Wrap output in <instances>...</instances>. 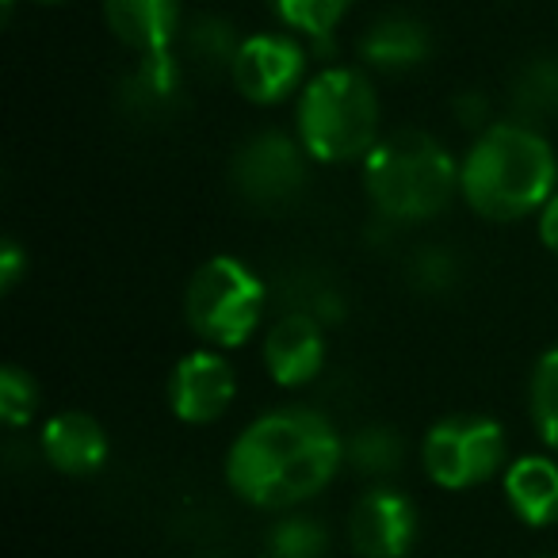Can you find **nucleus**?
Returning a JSON list of instances; mask_svg holds the SVG:
<instances>
[{"label": "nucleus", "instance_id": "f257e3e1", "mask_svg": "<svg viewBox=\"0 0 558 558\" xmlns=\"http://www.w3.org/2000/svg\"><path fill=\"white\" fill-rule=\"evenodd\" d=\"M344 463L337 428L306 405L260 413L226 456V482L253 509L291 512L318 497Z\"/></svg>", "mask_w": 558, "mask_h": 558}, {"label": "nucleus", "instance_id": "f03ea898", "mask_svg": "<svg viewBox=\"0 0 558 558\" xmlns=\"http://www.w3.org/2000/svg\"><path fill=\"white\" fill-rule=\"evenodd\" d=\"M558 161L539 126L520 119L494 123L474 138L459 165V192L474 215L489 222H517L539 215L558 192Z\"/></svg>", "mask_w": 558, "mask_h": 558}, {"label": "nucleus", "instance_id": "7ed1b4c3", "mask_svg": "<svg viewBox=\"0 0 558 558\" xmlns=\"http://www.w3.org/2000/svg\"><path fill=\"white\" fill-rule=\"evenodd\" d=\"M364 192L387 222H428L459 192V165L440 138L402 126L364 157Z\"/></svg>", "mask_w": 558, "mask_h": 558}, {"label": "nucleus", "instance_id": "20e7f679", "mask_svg": "<svg viewBox=\"0 0 558 558\" xmlns=\"http://www.w3.org/2000/svg\"><path fill=\"white\" fill-rule=\"evenodd\" d=\"M299 142L322 165L364 161L383 138V108L367 73L349 65L318 70L299 93Z\"/></svg>", "mask_w": 558, "mask_h": 558}, {"label": "nucleus", "instance_id": "39448f33", "mask_svg": "<svg viewBox=\"0 0 558 558\" xmlns=\"http://www.w3.org/2000/svg\"><path fill=\"white\" fill-rule=\"evenodd\" d=\"M268 306L264 279L238 256H210L195 268L184 291V318L210 349H238L256 333Z\"/></svg>", "mask_w": 558, "mask_h": 558}, {"label": "nucleus", "instance_id": "423d86ee", "mask_svg": "<svg viewBox=\"0 0 558 558\" xmlns=\"http://www.w3.org/2000/svg\"><path fill=\"white\" fill-rule=\"evenodd\" d=\"M421 463L440 489H474L509 463V440L494 417L451 413L428 428Z\"/></svg>", "mask_w": 558, "mask_h": 558}, {"label": "nucleus", "instance_id": "0eeeda50", "mask_svg": "<svg viewBox=\"0 0 558 558\" xmlns=\"http://www.w3.org/2000/svg\"><path fill=\"white\" fill-rule=\"evenodd\" d=\"M230 180L245 203L260 210H279L306 192L311 154H306L303 142L288 138V134L264 131L233 154Z\"/></svg>", "mask_w": 558, "mask_h": 558}, {"label": "nucleus", "instance_id": "6e6552de", "mask_svg": "<svg viewBox=\"0 0 558 558\" xmlns=\"http://www.w3.org/2000/svg\"><path fill=\"white\" fill-rule=\"evenodd\" d=\"M306 47L295 35L260 32L241 39V50L233 58V85L248 104H279L288 96L303 93L306 85Z\"/></svg>", "mask_w": 558, "mask_h": 558}, {"label": "nucleus", "instance_id": "1a4fd4ad", "mask_svg": "<svg viewBox=\"0 0 558 558\" xmlns=\"http://www.w3.org/2000/svg\"><path fill=\"white\" fill-rule=\"evenodd\" d=\"M238 375L218 349H195L172 367L169 405L184 425H210L233 405Z\"/></svg>", "mask_w": 558, "mask_h": 558}, {"label": "nucleus", "instance_id": "9d476101", "mask_svg": "<svg viewBox=\"0 0 558 558\" xmlns=\"http://www.w3.org/2000/svg\"><path fill=\"white\" fill-rule=\"evenodd\" d=\"M349 539L364 558H405L417 543V509L390 486L367 489L349 517Z\"/></svg>", "mask_w": 558, "mask_h": 558}, {"label": "nucleus", "instance_id": "9b49d317", "mask_svg": "<svg viewBox=\"0 0 558 558\" xmlns=\"http://www.w3.org/2000/svg\"><path fill=\"white\" fill-rule=\"evenodd\" d=\"M264 367L279 387H306L326 367V333L306 311H288L264 333Z\"/></svg>", "mask_w": 558, "mask_h": 558}, {"label": "nucleus", "instance_id": "f8f14e48", "mask_svg": "<svg viewBox=\"0 0 558 558\" xmlns=\"http://www.w3.org/2000/svg\"><path fill=\"white\" fill-rule=\"evenodd\" d=\"M104 20L138 58L165 54L180 35V0H104Z\"/></svg>", "mask_w": 558, "mask_h": 558}, {"label": "nucleus", "instance_id": "ddd939ff", "mask_svg": "<svg viewBox=\"0 0 558 558\" xmlns=\"http://www.w3.org/2000/svg\"><path fill=\"white\" fill-rule=\"evenodd\" d=\"M39 448H43V459H47L54 471L73 474V478L96 474L108 463V433H104L100 421L81 410L50 417L47 428H43Z\"/></svg>", "mask_w": 558, "mask_h": 558}, {"label": "nucleus", "instance_id": "4468645a", "mask_svg": "<svg viewBox=\"0 0 558 558\" xmlns=\"http://www.w3.org/2000/svg\"><path fill=\"white\" fill-rule=\"evenodd\" d=\"M433 54V35L405 12L379 16L360 39V58L379 73H410Z\"/></svg>", "mask_w": 558, "mask_h": 558}, {"label": "nucleus", "instance_id": "2eb2a0df", "mask_svg": "<svg viewBox=\"0 0 558 558\" xmlns=\"http://www.w3.org/2000/svg\"><path fill=\"white\" fill-rule=\"evenodd\" d=\"M505 501L527 527L558 520V463L547 456H520L505 466Z\"/></svg>", "mask_w": 558, "mask_h": 558}, {"label": "nucleus", "instance_id": "dca6fc26", "mask_svg": "<svg viewBox=\"0 0 558 558\" xmlns=\"http://www.w3.org/2000/svg\"><path fill=\"white\" fill-rule=\"evenodd\" d=\"M184 85V65L172 50L138 58V70L123 81V108L138 119H157L177 104Z\"/></svg>", "mask_w": 558, "mask_h": 558}, {"label": "nucleus", "instance_id": "f3484780", "mask_svg": "<svg viewBox=\"0 0 558 558\" xmlns=\"http://www.w3.org/2000/svg\"><path fill=\"white\" fill-rule=\"evenodd\" d=\"M512 111L520 123L535 126L539 119L558 111V58H535V62L520 65V73L512 77Z\"/></svg>", "mask_w": 558, "mask_h": 558}, {"label": "nucleus", "instance_id": "a211bd4d", "mask_svg": "<svg viewBox=\"0 0 558 558\" xmlns=\"http://www.w3.org/2000/svg\"><path fill=\"white\" fill-rule=\"evenodd\" d=\"M241 50V39L230 20L222 16H195L184 27V54L199 70H233V58Z\"/></svg>", "mask_w": 558, "mask_h": 558}, {"label": "nucleus", "instance_id": "6ab92c4d", "mask_svg": "<svg viewBox=\"0 0 558 558\" xmlns=\"http://www.w3.org/2000/svg\"><path fill=\"white\" fill-rule=\"evenodd\" d=\"M402 456H405L402 436L390 425H364L344 444V459H349L360 474H367V478H387V474H395L398 466H402Z\"/></svg>", "mask_w": 558, "mask_h": 558}, {"label": "nucleus", "instance_id": "aec40b11", "mask_svg": "<svg viewBox=\"0 0 558 558\" xmlns=\"http://www.w3.org/2000/svg\"><path fill=\"white\" fill-rule=\"evenodd\" d=\"M271 9H276V16L283 20L288 32L306 35V39L326 50L329 35L349 16L352 0H271Z\"/></svg>", "mask_w": 558, "mask_h": 558}, {"label": "nucleus", "instance_id": "412c9836", "mask_svg": "<svg viewBox=\"0 0 558 558\" xmlns=\"http://www.w3.org/2000/svg\"><path fill=\"white\" fill-rule=\"evenodd\" d=\"M264 547H268V558H322L329 550V532L318 517L288 512L268 527Z\"/></svg>", "mask_w": 558, "mask_h": 558}, {"label": "nucleus", "instance_id": "4be33fe9", "mask_svg": "<svg viewBox=\"0 0 558 558\" xmlns=\"http://www.w3.org/2000/svg\"><path fill=\"white\" fill-rule=\"evenodd\" d=\"M527 410H532V425L539 440L550 451H558V349L535 360L532 383H527Z\"/></svg>", "mask_w": 558, "mask_h": 558}, {"label": "nucleus", "instance_id": "5701e85b", "mask_svg": "<svg viewBox=\"0 0 558 558\" xmlns=\"http://www.w3.org/2000/svg\"><path fill=\"white\" fill-rule=\"evenodd\" d=\"M39 410V387L16 364L0 367V421L9 428H24Z\"/></svg>", "mask_w": 558, "mask_h": 558}, {"label": "nucleus", "instance_id": "b1692460", "mask_svg": "<svg viewBox=\"0 0 558 558\" xmlns=\"http://www.w3.org/2000/svg\"><path fill=\"white\" fill-rule=\"evenodd\" d=\"M410 276L417 279L425 291H444V288H451V279H456V260H451L448 253H440V245L425 248V253H417V260H413Z\"/></svg>", "mask_w": 558, "mask_h": 558}, {"label": "nucleus", "instance_id": "393cba45", "mask_svg": "<svg viewBox=\"0 0 558 558\" xmlns=\"http://www.w3.org/2000/svg\"><path fill=\"white\" fill-rule=\"evenodd\" d=\"M27 268V253L20 248V241L4 238V245H0V288L12 291L20 283V276H24Z\"/></svg>", "mask_w": 558, "mask_h": 558}, {"label": "nucleus", "instance_id": "a878e982", "mask_svg": "<svg viewBox=\"0 0 558 558\" xmlns=\"http://www.w3.org/2000/svg\"><path fill=\"white\" fill-rule=\"evenodd\" d=\"M535 218H539V241L550 248V253L558 256V192L550 195V199H547V207H543Z\"/></svg>", "mask_w": 558, "mask_h": 558}, {"label": "nucleus", "instance_id": "bb28decb", "mask_svg": "<svg viewBox=\"0 0 558 558\" xmlns=\"http://www.w3.org/2000/svg\"><path fill=\"white\" fill-rule=\"evenodd\" d=\"M456 116L463 119V123H471L474 131H478V126L486 123V104H482L474 93H466V96H459V104H456ZM482 131H486V126H482Z\"/></svg>", "mask_w": 558, "mask_h": 558}, {"label": "nucleus", "instance_id": "cd10ccee", "mask_svg": "<svg viewBox=\"0 0 558 558\" xmlns=\"http://www.w3.org/2000/svg\"><path fill=\"white\" fill-rule=\"evenodd\" d=\"M35 4H58V0H35Z\"/></svg>", "mask_w": 558, "mask_h": 558}]
</instances>
